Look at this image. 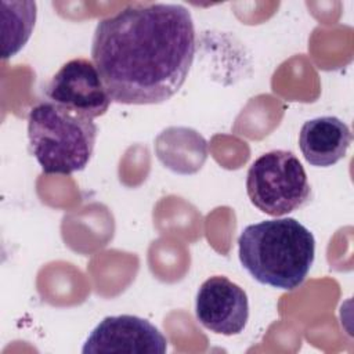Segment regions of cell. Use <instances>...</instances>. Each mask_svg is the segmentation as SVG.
Returning <instances> with one entry per match:
<instances>
[{"label":"cell","mask_w":354,"mask_h":354,"mask_svg":"<svg viewBox=\"0 0 354 354\" xmlns=\"http://www.w3.org/2000/svg\"><path fill=\"white\" fill-rule=\"evenodd\" d=\"M238 256L259 283L293 290L304 282L314 263L315 239L296 218L264 220L242 230Z\"/></svg>","instance_id":"2"},{"label":"cell","mask_w":354,"mask_h":354,"mask_svg":"<svg viewBox=\"0 0 354 354\" xmlns=\"http://www.w3.org/2000/svg\"><path fill=\"white\" fill-rule=\"evenodd\" d=\"M195 315L210 332L224 336L238 335L249 319L248 295L227 277H210L198 289Z\"/></svg>","instance_id":"7"},{"label":"cell","mask_w":354,"mask_h":354,"mask_svg":"<svg viewBox=\"0 0 354 354\" xmlns=\"http://www.w3.org/2000/svg\"><path fill=\"white\" fill-rule=\"evenodd\" d=\"M47 100L82 116H102L111 102L106 87L93 61L73 58L65 62L46 87Z\"/></svg>","instance_id":"5"},{"label":"cell","mask_w":354,"mask_h":354,"mask_svg":"<svg viewBox=\"0 0 354 354\" xmlns=\"http://www.w3.org/2000/svg\"><path fill=\"white\" fill-rule=\"evenodd\" d=\"M3 7V58L15 55L29 40L35 21V1H1Z\"/></svg>","instance_id":"9"},{"label":"cell","mask_w":354,"mask_h":354,"mask_svg":"<svg viewBox=\"0 0 354 354\" xmlns=\"http://www.w3.org/2000/svg\"><path fill=\"white\" fill-rule=\"evenodd\" d=\"M353 141L350 127L336 116H319L303 123L299 148L304 159L317 167H330L346 156Z\"/></svg>","instance_id":"8"},{"label":"cell","mask_w":354,"mask_h":354,"mask_svg":"<svg viewBox=\"0 0 354 354\" xmlns=\"http://www.w3.org/2000/svg\"><path fill=\"white\" fill-rule=\"evenodd\" d=\"M167 339L149 321L137 315L105 317L88 335L83 354H163Z\"/></svg>","instance_id":"6"},{"label":"cell","mask_w":354,"mask_h":354,"mask_svg":"<svg viewBox=\"0 0 354 354\" xmlns=\"http://www.w3.org/2000/svg\"><path fill=\"white\" fill-rule=\"evenodd\" d=\"M246 194L260 212L281 217L304 206L311 187L299 158L285 149L260 155L246 174Z\"/></svg>","instance_id":"4"},{"label":"cell","mask_w":354,"mask_h":354,"mask_svg":"<svg viewBox=\"0 0 354 354\" xmlns=\"http://www.w3.org/2000/svg\"><path fill=\"white\" fill-rule=\"evenodd\" d=\"M93 119L73 113L51 101L36 104L28 115L30 152L44 174H72L86 169L95 140Z\"/></svg>","instance_id":"3"},{"label":"cell","mask_w":354,"mask_h":354,"mask_svg":"<svg viewBox=\"0 0 354 354\" xmlns=\"http://www.w3.org/2000/svg\"><path fill=\"white\" fill-rule=\"evenodd\" d=\"M196 50L188 8L173 3H137L98 21L91 59L112 101L160 104L185 83Z\"/></svg>","instance_id":"1"}]
</instances>
